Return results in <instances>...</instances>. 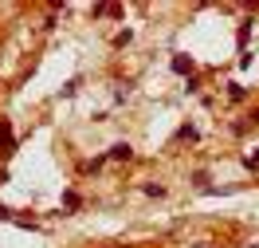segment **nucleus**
Here are the masks:
<instances>
[{
    "mask_svg": "<svg viewBox=\"0 0 259 248\" xmlns=\"http://www.w3.org/2000/svg\"><path fill=\"white\" fill-rule=\"evenodd\" d=\"M196 248H212V244H196Z\"/></svg>",
    "mask_w": 259,
    "mask_h": 248,
    "instance_id": "nucleus-1",
    "label": "nucleus"
}]
</instances>
